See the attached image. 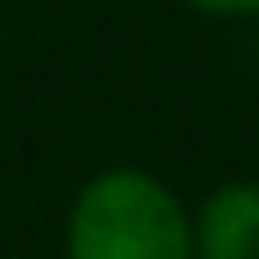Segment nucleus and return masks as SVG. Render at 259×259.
<instances>
[{"label":"nucleus","mask_w":259,"mask_h":259,"mask_svg":"<svg viewBox=\"0 0 259 259\" xmlns=\"http://www.w3.org/2000/svg\"><path fill=\"white\" fill-rule=\"evenodd\" d=\"M64 259H191V206L138 164H111L74 191Z\"/></svg>","instance_id":"obj_1"},{"label":"nucleus","mask_w":259,"mask_h":259,"mask_svg":"<svg viewBox=\"0 0 259 259\" xmlns=\"http://www.w3.org/2000/svg\"><path fill=\"white\" fill-rule=\"evenodd\" d=\"M191 259H259V180H222L191 211Z\"/></svg>","instance_id":"obj_2"},{"label":"nucleus","mask_w":259,"mask_h":259,"mask_svg":"<svg viewBox=\"0 0 259 259\" xmlns=\"http://www.w3.org/2000/svg\"><path fill=\"white\" fill-rule=\"evenodd\" d=\"M180 6L217 21H259V0H180Z\"/></svg>","instance_id":"obj_3"}]
</instances>
